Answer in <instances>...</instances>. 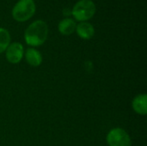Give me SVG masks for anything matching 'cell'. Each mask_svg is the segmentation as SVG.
I'll use <instances>...</instances> for the list:
<instances>
[{
  "instance_id": "1",
  "label": "cell",
  "mask_w": 147,
  "mask_h": 146,
  "mask_svg": "<svg viewBox=\"0 0 147 146\" xmlns=\"http://www.w3.org/2000/svg\"><path fill=\"white\" fill-rule=\"evenodd\" d=\"M47 34L48 28L47 23L42 20H37L27 28L24 33V39L28 45L39 46L46 41Z\"/></svg>"
},
{
  "instance_id": "2",
  "label": "cell",
  "mask_w": 147,
  "mask_h": 146,
  "mask_svg": "<svg viewBox=\"0 0 147 146\" xmlns=\"http://www.w3.org/2000/svg\"><path fill=\"white\" fill-rule=\"evenodd\" d=\"M96 13V5L92 0H79L71 9L74 18L79 22H86Z\"/></svg>"
},
{
  "instance_id": "3",
  "label": "cell",
  "mask_w": 147,
  "mask_h": 146,
  "mask_svg": "<svg viewBox=\"0 0 147 146\" xmlns=\"http://www.w3.org/2000/svg\"><path fill=\"white\" fill-rule=\"evenodd\" d=\"M35 12L34 0H19L12 9V16L17 22H25L31 18Z\"/></svg>"
},
{
  "instance_id": "4",
  "label": "cell",
  "mask_w": 147,
  "mask_h": 146,
  "mask_svg": "<svg viewBox=\"0 0 147 146\" xmlns=\"http://www.w3.org/2000/svg\"><path fill=\"white\" fill-rule=\"evenodd\" d=\"M109 146H131L132 140L128 133L122 128H114L107 135Z\"/></svg>"
},
{
  "instance_id": "5",
  "label": "cell",
  "mask_w": 147,
  "mask_h": 146,
  "mask_svg": "<svg viewBox=\"0 0 147 146\" xmlns=\"http://www.w3.org/2000/svg\"><path fill=\"white\" fill-rule=\"evenodd\" d=\"M24 48L19 42H14L9 45L5 50V56L8 62L11 64H18L23 57Z\"/></svg>"
},
{
  "instance_id": "6",
  "label": "cell",
  "mask_w": 147,
  "mask_h": 146,
  "mask_svg": "<svg viewBox=\"0 0 147 146\" xmlns=\"http://www.w3.org/2000/svg\"><path fill=\"white\" fill-rule=\"evenodd\" d=\"M76 32L78 35L84 40H89L94 36L95 29L92 24L87 22H81L76 27Z\"/></svg>"
},
{
  "instance_id": "7",
  "label": "cell",
  "mask_w": 147,
  "mask_h": 146,
  "mask_svg": "<svg viewBox=\"0 0 147 146\" xmlns=\"http://www.w3.org/2000/svg\"><path fill=\"white\" fill-rule=\"evenodd\" d=\"M134 110L141 115H146L147 114V96L146 94H141L137 96L132 103Z\"/></svg>"
},
{
  "instance_id": "8",
  "label": "cell",
  "mask_w": 147,
  "mask_h": 146,
  "mask_svg": "<svg viewBox=\"0 0 147 146\" xmlns=\"http://www.w3.org/2000/svg\"><path fill=\"white\" fill-rule=\"evenodd\" d=\"M25 59L28 65L31 66H39L42 63L41 53L34 48H28L25 52Z\"/></svg>"
},
{
  "instance_id": "9",
  "label": "cell",
  "mask_w": 147,
  "mask_h": 146,
  "mask_svg": "<svg viewBox=\"0 0 147 146\" xmlns=\"http://www.w3.org/2000/svg\"><path fill=\"white\" fill-rule=\"evenodd\" d=\"M76 27H77V24L74 20L71 18H65L59 22L58 28H59V31L62 34L69 35L76 31Z\"/></svg>"
},
{
  "instance_id": "10",
  "label": "cell",
  "mask_w": 147,
  "mask_h": 146,
  "mask_svg": "<svg viewBox=\"0 0 147 146\" xmlns=\"http://www.w3.org/2000/svg\"><path fill=\"white\" fill-rule=\"evenodd\" d=\"M10 44V35L7 29L0 28V53L4 52Z\"/></svg>"
}]
</instances>
